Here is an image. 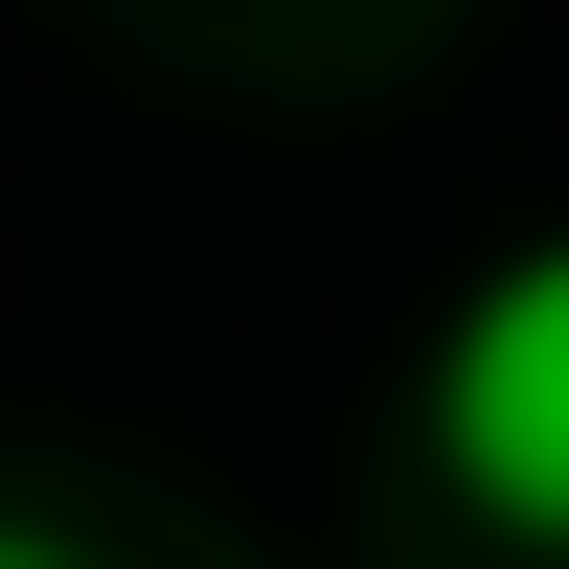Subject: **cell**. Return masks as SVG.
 I'll list each match as a JSON object with an SVG mask.
<instances>
[{
	"label": "cell",
	"instance_id": "6da1fadb",
	"mask_svg": "<svg viewBox=\"0 0 569 569\" xmlns=\"http://www.w3.org/2000/svg\"><path fill=\"white\" fill-rule=\"evenodd\" d=\"M433 456H456V501H479L501 547H569V251H525V273L456 297V342H433Z\"/></svg>",
	"mask_w": 569,
	"mask_h": 569
},
{
	"label": "cell",
	"instance_id": "7a4b0ae2",
	"mask_svg": "<svg viewBox=\"0 0 569 569\" xmlns=\"http://www.w3.org/2000/svg\"><path fill=\"white\" fill-rule=\"evenodd\" d=\"M0 569H91V547H69V525H23V501H0Z\"/></svg>",
	"mask_w": 569,
	"mask_h": 569
}]
</instances>
